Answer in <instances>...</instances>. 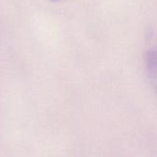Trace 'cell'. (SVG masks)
I'll list each match as a JSON object with an SVG mask.
<instances>
[{
  "label": "cell",
  "instance_id": "1",
  "mask_svg": "<svg viewBox=\"0 0 157 157\" xmlns=\"http://www.w3.org/2000/svg\"><path fill=\"white\" fill-rule=\"evenodd\" d=\"M145 71L150 84L157 92V49L147 52L145 57Z\"/></svg>",
  "mask_w": 157,
  "mask_h": 157
},
{
  "label": "cell",
  "instance_id": "2",
  "mask_svg": "<svg viewBox=\"0 0 157 157\" xmlns=\"http://www.w3.org/2000/svg\"><path fill=\"white\" fill-rule=\"evenodd\" d=\"M53 1H58V0H53Z\"/></svg>",
  "mask_w": 157,
  "mask_h": 157
}]
</instances>
